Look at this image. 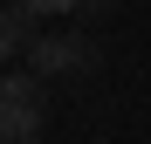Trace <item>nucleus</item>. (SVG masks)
Wrapping results in <instances>:
<instances>
[{"label":"nucleus","instance_id":"f257e3e1","mask_svg":"<svg viewBox=\"0 0 151 144\" xmlns=\"http://www.w3.org/2000/svg\"><path fill=\"white\" fill-rule=\"evenodd\" d=\"M41 117H48L41 76H0V137L7 144H41Z\"/></svg>","mask_w":151,"mask_h":144},{"label":"nucleus","instance_id":"f03ea898","mask_svg":"<svg viewBox=\"0 0 151 144\" xmlns=\"http://www.w3.org/2000/svg\"><path fill=\"white\" fill-rule=\"evenodd\" d=\"M28 69H35V76L48 82V76H89V69H96V41L89 34H35L28 41Z\"/></svg>","mask_w":151,"mask_h":144},{"label":"nucleus","instance_id":"7ed1b4c3","mask_svg":"<svg viewBox=\"0 0 151 144\" xmlns=\"http://www.w3.org/2000/svg\"><path fill=\"white\" fill-rule=\"evenodd\" d=\"M28 21H35L28 7H0V69H7L14 55H28V41H35V34H28Z\"/></svg>","mask_w":151,"mask_h":144},{"label":"nucleus","instance_id":"20e7f679","mask_svg":"<svg viewBox=\"0 0 151 144\" xmlns=\"http://www.w3.org/2000/svg\"><path fill=\"white\" fill-rule=\"evenodd\" d=\"M14 7H28L35 21H62V14H76V0H14Z\"/></svg>","mask_w":151,"mask_h":144},{"label":"nucleus","instance_id":"39448f33","mask_svg":"<svg viewBox=\"0 0 151 144\" xmlns=\"http://www.w3.org/2000/svg\"><path fill=\"white\" fill-rule=\"evenodd\" d=\"M110 7V0H76V14H103Z\"/></svg>","mask_w":151,"mask_h":144},{"label":"nucleus","instance_id":"423d86ee","mask_svg":"<svg viewBox=\"0 0 151 144\" xmlns=\"http://www.w3.org/2000/svg\"><path fill=\"white\" fill-rule=\"evenodd\" d=\"M0 144H7V137H0Z\"/></svg>","mask_w":151,"mask_h":144}]
</instances>
